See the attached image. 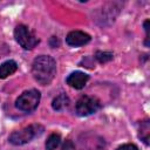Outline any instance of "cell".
<instances>
[{
	"mask_svg": "<svg viewBox=\"0 0 150 150\" xmlns=\"http://www.w3.org/2000/svg\"><path fill=\"white\" fill-rule=\"evenodd\" d=\"M32 74L40 84H49L56 74V63L52 56L40 55L34 59L32 64Z\"/></svg>",
	"mask_w": 150,
	"mask_h": 150,
	"instance_id": "obj_1",
	"label": "cell"
},
{
	"mask_svg": "<svg viewBox=\"0 0 150 150\" xmlns=\"http://www.w3.org/2000/svg\"><path fill=\"white\" fill-rule=\"evenodd\" d=\"M43 131V128L39 124H32L28 125L21 130L14 131L9 136V143H12L13 145H22L26 144L28 142H30L34 137L41 135Z\"/></svg>",
	"mask_w": 150,
	"mask_h": 150,
	"instance_id": "obj_2",
	"label": "cell"
},
{
	"mask_svg": "<svg viewBox=\"0 0 150 150\" xmlns=\"http://www.w3.org/2000/svg\"><path fill=\"white\" fill-rule=\"evenodd\" d=\"M40 98H41L40 91L36 90V89H30V90H27V91L22 93L16 98L15 107L21 111L30 112V111L36 109V107L39 105Z\"/></svg>",
	"mask_w": 150,
	"mask_h": 150,
	"instance_id": "obj_3",
	"label": "cell"
},
{
	"mask_svg": "<svg viewBox=\"0 0 150 150\" xmlns=\"http://www.w3.org/2000/svg\"><path fill=\"white\" fill-rule=\"evenodd\" d=\"M14 38H15L16 42L23 49H27V50L28 49H33L39 43V39L25 25H19V26L15 27V29H14Z\"/></svg>",
	"mask_w": 150,
	"mask_h": 150,
	"instance_id": "obj_4",
	"label": "cell"
},
{
	"mask_svg": "<svg viewBox=\"0 0 150 150\" xmlns=\"http://www.w3.org/2000/svg\"><path fill=\"white\" fill-rule=\"evenodd\" d=\"M100 101L94 96L84 95L79 98L75 105V111L79 116H88L94 114L100 108Z\"/></svg>",
	"mask_w": 150,
	"mask_h": 150,
	"instance_id": "obj_5",
	"label": "cell"
},
{
	"mask_svg": "<svg viewBox=\"0 0 150 150\" xmlns=\"http://www.w3.org/2000/svg\"><path fill=\"white\" fill-rule=\"evenodd\" d=\"M90 39H91L90 35L84 32L73 30V32L68 33V35L66 36V42L71 47H80V46L88 43L90 41Z\"/></svg>",
	"mask_w": 150,
	"mask_h": 150,
	"instance_id": "obj_6",
	"label": "cell"
},
{
	"mask_svg": "<svg viewBox=\"0 0 150 150\" xmlns=\"http://www.w3.org/2000/svg\"><path fill=\"white\" fill-rule=\"evenodd\" d=\"M88 80H89V76L86 73L74 71L67 77V83L75 89H82L88 82Z\"/></svg>",
	"mask_w": 150,
	"mask_h": 150,
	"instance_id": "obj_7",
	"label": "cell"
},
{
	"mask_svg": "<svg viewBox=\"0 0 150 150\" xmlns=\"http://www.w3.org/2000/svg\"><path fill=\"white\" fill-rule=\"evenodd\" d=\"M18 69V64L13 60H8L0 64V79H6L7 76L15 73Z\"/></svg>",
	"mask_w": 150,
	"mask_h": 150,
	"instance_id": "obj_8",
	"label": "cell"
},
{
	"mask_svg": "<svg viewBox=\"0 0 150 150\" xmlns=\"http://www.w3.org/2000/svg\"><path fill=\"white\" fill-rule=\"evenodd\" d=\"M68 104H69V97L66 94H60L53 100L52 107L54 110H62L63 108L68 107Z\"/></svg>",
	"mask_w": 150,
	"mask_h": 150,
	"instance_id": "obj_9",
	"label": "cell"
},
{
	"mask_svg": "<svg viewBox=\"0 0 150 150\" xmlns=\"http://www.w3.org/2000/svg\"><path fill=\"white\" fill-rule=\"evenodd\" d=\"M61 143V136L59 134H52L46 141V149L47 150H55Z\"/></svg>",
	"mask_w": 150,
	"mask_h": 150,
	"instance_id": "obj_10",
	"label": "cell"
},
{
	"mask_svg": "<svg viewBox=\"0 0 150 150\" xmlns=\"http://www.w3.org/2000/svg\"><path fill=\"white\" fill-rule=\"evenodd\" d=\"M112 57H114V55H112V53H110V52H101V50H98V52H96V54H95V59H96L100 63L109 62L110 60H112Z\"/></svg>",
	"mask_w": 150,
	"mask_h": 150,
	"instance_id": "obj_11",
	"label": "cell"
},
{
	"mask_svg": "<svg viewBox=\"0 0 150 150\" xmlns=\"http://www.w3.org/2000/svg\"><path fill=\"white\" fill-rule=\"evenodd\" d=\"M116 150H138V148H137L135 144L128 143V144H123V145L118 146Z\"/></svg>",
	"mask_w": 150,
	"mask_h": 150,
	"instance_id": "obj_12",
	"label": "cell"
},
{
	"mask_svg": "<svg viewBox=\"0 0 150 150\" xmlns=\"http://www.w3.org/2000/svg\"><path fill=\"white\" fill-rule=\"evenodd\" d=\"M61 150H76V149H75V145L73 144L71 141H66V142L62 144Z\"/></svg>",
	"mask_w": 150,
	"mask_h": 150,
	"instance_id": "obj_13",
	"label": "cell"
},
{
	"mask_svg": "<svg viewBox=\"0 0 150 150\" xmlns=\"http://www.w3.org/2000/svg\"><path fill=\"white\" fill-rule=\"evenodd\" d=\"M49 43H50V46H52L53 48H55V47H57V46L60 45V41H59V39H56V36H52Z\"/></svg>",
	"mask_w": 150,
	"mask_h": 150,
	"instance_id": "obj_14",
	"label": "cell"
}]
</instances>
